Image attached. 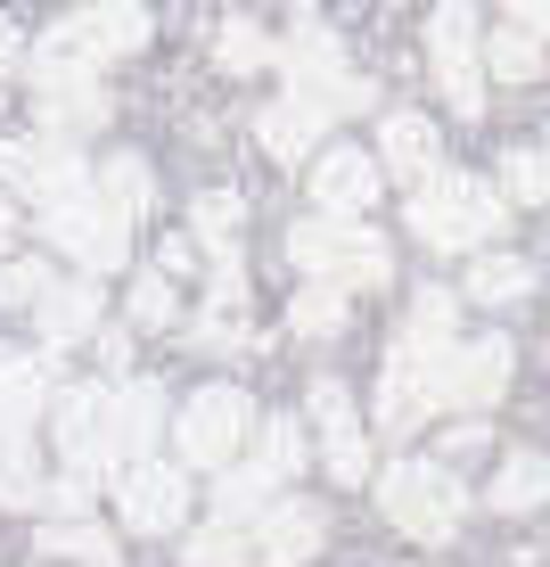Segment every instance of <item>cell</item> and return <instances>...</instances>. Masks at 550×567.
I'll return each mask as SVG.
<instances>
[{"label":"cell","instance_id":"40","mask_svg":"<svg viewBox=\"0 0 550 567\" xmlns=\"http://www.w3.org/2000/svg\"><path fill=\"white\" fill-rule=\"evenodd\" d=\"M9 239H17V206L0 198V264H9Z\"/></svg>","mask_w":550,"mask_h":567},{"label":"cell","instance_id":"20","mask_svg":"<svg viewBox=\"0 0 550 567\" xmlns=\"http://www.w3.org/2000/svg\"><path fill=\"white\" fill-rule=\"evenodd\" d=\"M42 403H50L42 362H33V354H9V346H0V436H25Z\"/></svg>","mask_w":550,"mask_h":567},{"label":"cell","instance_id":"4","mask_svg":"<svg viewBox=\"0 0 550 567\" xmlns=\"http://www.w3.org/2000/svg\"><path fill=\"white\" fill-rule=\"evenodd\" d=\"M427 66H436V91L460 115H485V25H477V0H436V17H427Z\"/></svg>","mask_w":550,"mask_h":567},{"label":"cell","instance_id":"10","mask_svg":"<svg viewBox=\"0 0 550 567\" xmlns=\"http://www.w3.org/2000/svg\"><path fill=\"white\" fill-rule=\"evenodd\" d=\"M33 100H42V132H58V141L107 124L100 74H91V66H66V58H42V50H33Z\"/></svg>","mask_w":550,"mask_h":567},{"label":"cell","instance_id":"39","mask_svg":"<svg viewBox=\"0 0 550 567\" xmlns=\"http://www.w3.org/2000/svg\"><path fill=\"white\" fill-rule=\"evenodd\" d=\"M444 444H452V453H485V427H477V420H460V427H452Z\"/></svg>","mask_w":550,"mask_h":567},{"label":"cell","instance_id":"31","mask_svg":"<svg viewBox=\"0 0 550 567\" xmlns=\"http://www.w3.org/2000/svg\"><path fill=\"white\" fill-rule=\"evenodd\" d=\"M288 329H297V338H338L345 329V288H321L312 280L297 305H288Z\"/></svg>","mask_w":550,"mask_h":567},{"label":"cell","instance_id":"14","mask_svg":"<svg viewBox=\"0 0 550 567\" xmlns=\"http://www.w3.org/2000/svg\"><path fill=\"white\" fill-rule=\"evenodd\" d=\"M436 379H444V370H436V362H419V354H403V346L386 354V379H378V427H386V436H411L419 420H436V412H444Z\"/></svg>","mask_w":550,"mask_h":567},{"label":"cell","instance_id":"12","mask_svg":"<svg viewBox=\"0 0 550 567\" xmlns=\"http://www.w3.org/2000/svg\"><path fill=\"white\" fill-rule=\"evenodd\" d=\"M115 502H124L132 535H173L181 511H189V485H181V468H165V461H132L124 477H115Z\"/></svg>","mask_w":550,"mask_h":567},{"label":"cell","instance_id":"30","mask_svg":"<svg viewBox=\"0 0 550 567\" xmlns=\"http://www.w3.org/2000/svg\"><path fill=\"white\" fill-rule=\"evenodd\" d=\"M247 559H255V535L247 526H222V518L206 535H189V551H181V567H247Z\"/></svg>","mask_w":550,"mask_h":567},{"label":"cell","instance_id":"22","mask_svg":"<svg viewBox=\"0 0 550 567\" xmlns=\"http://www.w3.org/2000/svg\"><path fill=\"white\" fill-rule=\"evenodd\" d=\"M485 502L509 511V518H518V511H542V502H550V461H542V453H509V461L494 468V494H485Z\"/></svg>","mask_w":550,"mask_h":567},{"label":"cell","instance_id":"25","mask_svg":"<svg viewBox=\"0 0 550 567\" xmlns=\"http://www.w3.org/2000/svg\"><path fill=\"white\" fill-rule=\"evenodd\" d=\"M0 502H9V511H50V485H42V468H33L25 436H0Z\"/></svg>","mask_w":550,"mask_h":567},{"label":"cell","instance_id":"23","mask_svg":"<svg viewBox=\"0 0 550 567\" xmlns=\"http://www.w3.org/2000/svg\"><path fill=\"white\" fill-rule=\"evenodd\" d=\"M271 502H280V485H271L255 461L222 468V485H214V511H222V526H247V518H263Z\"/></svg>","mask_w":550,"mask_h":567},{"label":"cell","instance_id":"32","mask_svg":"<svg viewBox=\"0 0 550 567\" xmlns=\"http://www.w3.org/2000/svg\"><path fill=\"white\" fill-rule=\"evenodd\" d=\"M501 198L509 206H542L550 198V156L542 148H509L501 156Z\"/></svg>","mask_w":550,"mask_h":567},{"label":"cell","instance_id":"34","mask_svg":"<svg viewBox=\"0 0 550 567\" xmlns=\"http://www.w3.org/2000/svg\"><path fill=\"white\" fill-rule=\"evenodd\" d=\"M214 58H222L230 74H255V66H263V58H280V50L263 42V25H247V17H230V25L214 33Z\"/></svg>","mask_w":550,"mask_h":567},{"label":"cell","instance_id":"19","mask_svg":"<svg viewBox=\"0 0 550 567\" xmlns=\"http://www.w3.org/2000/svg\"><path fill=\"white\" fill-rule=\"evenodd\" d=\"M255 132H263V148L280 156V165H297V156H312L321 148V132H329V107H312V100H271L263 115H255Z\"/></svg>","mask_w":550,"mask_h":567},{"label":"cell","instance_id":"6","mask_svg":"<svg viewBox=\"0 0 550 567\" xmlns=\"http://www.w3.org/2000/svg\"><path fill=\"white\" fill-rule=\"evenodd\" d=\"M141 42H148V9H141V0H91V9L66 17V25H50L42 58H66V66L100 74L107 58H132Z\"/></svg>","mask_w":550,"mask_h":567},{"label":"cell","instance_id":"1","mask_svg":"<svg viewBox=\"0 0 550 567\" xmlns=\"http://www.w3.org/2000/svg\"><path fill=\"white\" fill-rule=\"evenodd\" d=\"M509 223V198L477 173H452L436 165L419 189H411V239H427L436 256H477L485 239H501Z\"/></svg>","mask_w":550,"mask_h":567},{"label":"cell","instance_id":"21","mask_svg":"<svg viewBox=\"0 0 550 567\" xmlns=\"http://www.w3.org/2000/svg\"><path fill=\"white\" fill-rule=\"evenodd\" d=\"M33 321H42V346H83L100 329V288H50Z\"/></svg>","mask_w":550,"mask_h":567},{"label":"cell","instance_id":"26","mask_svg":"<svg viewBox=\"0 0 550 567\" xmlns=\"http://www.w3.org/2000/svg\"><path fill=\"white\" fill-rule=\"evenodd\" d=\"M526 288H535V264L526 256H477L468 264V297L477 305H518Z\"/></svg>","mask_w":550,"mask_h":567},{"label":"cell","instance_id":"16","mask_svg":"<svg viewBox=\"0 0 550 567\" xmlns=\"http://www.w3.org/2000/svg\"><path fill=\"white\" fill-rule=\"evenodd\" d=\"M321 543H329L321 502H271L263 526H255V559H263V567H304Z\"/></svg>","mask_w":550,"mask_h":567},{"label":"cell","instance_id":"8","mask_svg":"<svg viewBox=\"0 0 550 567\" xmlns=\"http://www.w3.org/2000/svg\"><path fill=\"white\" fill-rule=\"evenodd\" d=\"M280 66H288V91L312 107H329V115H345V107H370V83L345 66V50H338V33H321V25H304L297 42L280 50Z\"/></svg>","mask_w":550,"mask_h":567},{"label":"cell","instance_id":"37","mask_svg":"<svg viewBox=\"0 0 550 567\" xmlns=\"http://www.w3.org/2000/svg\"><path fill=\"white\" fill-rule=\"evenodd\" d=\"M247 305V271H239V247L214 256V312H239Z\"/></svg>","mask_w":550,"mask_h":567},{"label":"cell","instance_id":"24","mask_svg":"<svg viewBox=\"0 0 550 567\" xmlns=\"http://www.w3.org/2000/svg\"><path fill=\"white\" fill-rule=\"evenodd\" d=\"M91 189H100V198H107L115 214H124V223H141L148 198H156V182H148V165H141V156H107V165L91 173Z\"/></svg>","mask_w":550,"mask_h":567},{"label":"cell","instance_id":"41","mask_svg":"<svg viewBox=\"0 0 550 567\" xmlns=\"http://www.w3.org/2000/svg\"><path fill=\"white\" fill-rule=\"evenodd\" d=\"M17 58H25V50H17V33H9V25H0V74H9V66H17Z\"/></svg>","mask_w":550,"mask_h":567},{"label":"cell","instance_id":"28","mask_svg":"<svg viewBox=\"0 0 550 567\" xmlns=\"http://www.w3.org/2000/svg\"><path fill=\"white\" fill-rule=\"evenodd\" d=\"M247 461L263 468L271 485H288V477L304 468V427H297V420H263V427H255V453H247Z\"/></svg>","mask_w":550,"mask_h":567},{"label":"cell","instance_id":"17","mask_svg":"<svg viewBox=\"0 0 550 567\" xmlns=\"http://www.w3.org/2000/svg\"><path fill=\"white\" fill-rule=\"evenodd\" d=\"M378 156L362 148H329L321 165H312V198H321V214H345V223H362V206L378 198Z\"/></svg>","mask_w":550,"mask_h":567},{"label":"cell","instance_id":"7","mask_svg":"<svg viewBox=\"0 0 550 567\" xmlns=\"http://www.w3.org/2000/svg\"><path fill=\"white\" fill-rule=\"evenodd\" d=\"M42 230H50V239L66 247L83 271H124V256H132V223L100 198V189H74V198L42 206Z\"/></svg>","mask_w":550,"mask_h":567},{"label":"cell","instance_id":"5","mask_svg":"<svg viewBox=\"0 0 550 567\" xmlns=\"http://www.w3.org/2000/svg\"><path fill=\"white\" fill-rule=\"evenodd\" d=\"M173 436H181V461L239 468V453L255 444V403L239 386H198V395L181 403V420H173Z\"/></svg>","mask_w":550,"mask_h":567},{"label":"cell","instance_id":"9","mask_svg":"<svg viewBox=\"0 0 550 567\" xmlns=\"http://www.w3.org/2000/svg\"><path fill=\"white\" fill-rule=\"evenodd\" d=\"M0 182H9L17 198H33V206H58V198H74V189H91V173H83V156H74V141L25 132V141H0Z\"/></svg>","mask_w":550,"mask_h":567},{"label":"cell","instance_id":"3","mask_svg":"<svg viewBox=\"0 0 550 567\" xmlns=\"http://www.w3.org/2000/svg\"><path fill=\"white\" fill-rule=\"evenodd\" d=\"M378 511L395 518V535H411V543H452L460 518H468V494H460V477H452L444 461H395L378 477Z\"/></svg>","mask_w":550,"mask_h":567},{"label":"cell","instance_id":"11","mask_svg":"<svg viewBox=\"0 0 550 567\" xmlns=\"http://www.w3.org/2000/svg\"><path fill=\"white\" fill-rule=\"evenodd\" d=\"M156 427H165V386H148V379L107 386V403H100V468H132V461H148Z\"/></svg>","mask_w":550,"mask_h":567},{"label":"cell","instance_id":"29","mask_svg":"<svg viewBox=\"0 0 550 567\" xmlns=\"http://www.w3.org/2000/svg\"><path fill=\"white\" fill-rule=\"evenodd\" d=\"M485 66H494L501 83H535V74H542V33H526V25H501L494 42H485Z\"/></svg>","mask_w":550,"mask_h":567},{"label":"cell","instance_id":"38","mask_svg":"<svg viewBox=\"0 0 550 567\" xmlns=\"http://www.w3.org/2000/svg\"><path fill=\"white\" fill-rule=\"evenodd\" d=\"M509 25H526V33L550 42V0H509Z\"/></svg>","mask_w":550,"mask_h":567},{"label":"cell","instance_id":"36","mask_svg":"<svg viewBox=\"0 0 550 567\" xmlns=\"http://www.w3.org/2000/svg\"><path fill=\"white\" fill-rule=\"evenodd\" d=\"M173 312H181V297H173V280H165V271L132 280V329H165Z\"/></svg>","mask_w":550,"mask_h":567},{"label":"cell","instance_id":"35","mask_svg":"<svg viewBox=\"0 0 550 567\" xmlns=\"http://www.w3.org/2000/svg\"><path fill=\"white\" fill-rule=\"evenodd\" d=\"M50 264H0V305L9 312H42V297H50Z\"/></svg>","mask_w":550,"mask_h":567},{"label":"cell","instance_id":"27","mask_svg":"<svg viewBox=\"0 0 550 567\" xmlns=\"http://www.w3.org/2000/svg\"><path fill=\"white\" fill-rule=\"evenodd\" d=\"M42 559L115 567V543H107V526H83V518H50V526H42Z\"/></svg>","mask_w":550,"mask_h":567},{"label":"cell","instance_id":"15","mask_svg":"<svg viewBox=\"0 0 550 567\" xmlns=\"http://www.w3.org/2000/svg\"><path fill=\"white\" fill-rule=\"evenodd\" d=\"M312 420H321V436H329V477H338V485H362V477H370V436H362L353 395H345L338 379H312Z\"/></svg>","mask_w":550,"mask_h":567},{"label":"cell","instance_id":"18","mask_svg":"<svg viewBox=\"0 0 550 567\" xmlns=\"http://www.w3.org/2000/svg\"><path fill=\"white\" fill-rule=\"evenodd\" d=\"M436 165H444L436 124H427V115H411V107H395V115L378 124V173H395V182H411V189H419Z\"/></svg>","mask_w":550,"mask_h":567},{"label":"cell","instance_id":"13","mask_svg":"<svg viewBox=\"0 0 550 567\" xmlns=\"http://www.w3.org/2000/svg\"><path fill=\"white\" fill-rule=\"evenodd\" d=\"M501 386H509V338H477V346H452L436 395L444 412H485V403H501Z\"/></svg>","mask_w":550,"mask_h":567},{"label":"cell","instance_id":"2","mask_svg":"<svg viewBox=\"0 0 550 567\" xmlns=\"http://www.w3.org/2000/svg\"><path fill=\"white\" fill-rule=\"evenodd\" d=\"M288 264L321 288H386L395 280V256L370 223H345V214H312V223L288 230Z\"/></svg>","mask_w":550,"mask_h":567},{"label":"cell","instance_id":"33","mask_svg":"<svg viewBox=\"0 0 550 567\" xmlns=\"http://www.w3.org/2000/svg\"><path fill=\"white\" fill-rule=\"evenodd\" d=\"M189 223H198V247H214V256H222L230 230L247 223V198H239V189H206V198L189 206Z\"/></svg>","mask_w":550,"mask_h":567}]
</instances>
